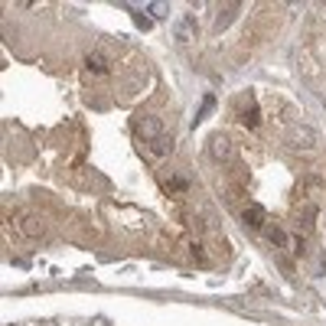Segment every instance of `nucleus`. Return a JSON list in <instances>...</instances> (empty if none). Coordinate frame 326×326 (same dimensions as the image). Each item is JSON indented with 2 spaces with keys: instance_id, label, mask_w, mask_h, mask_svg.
<instances>
[{
  "instance_id": "3",
  "label": "nucleus",
  "mask_w": 326,
  "mask_h": 326,
  "mask_svg": "<svg viewBox=\"0 0 326 326\" xmlns=\"http://www.w3.org/2000/svg\"><path fill=\"white\" fill-rule=\"evenodd\" d=\"M192 33H196V17H186V20H179V23H176V39H179V43L196 39Z\"/></svg>"
},
{
  "instance_id": "1",
  "label": "nucleus",
  "mask_w": 326,
  "mask_h": 326,
  "mask_svg": "<svg viewBox=\"0 0 326 326\" xmlns=\"http://www.w3.org/2000/svg\"><path fill=\"white\" fill-rule=\"evenodd\" d=\"M134 127H137V134H144V137H160V121H157L154 114H141L134 121Z\"/></svg>"
},
{
  "instance_id": "8",
  "label": "nucleus",
  "mask_w": 326,
  "mask_h": 326,
  "mask_svg": "<svg viewBox=\"0 0 326 326\" xmlns=\"http://www.w3.org/2000/svg\"><path fill=\"white\" fill-rule=\"evenodd\" d=\"M258 121H261V117H258V108H254V101L248 98V111L241 114V124H248V127H258Z\"/></svg>"
},
{
  "instance_id": "11",
  "label": "nucleus",
  "mask_w": 326,
  "mask_h": 326,
  "mask_svg": "<svg viewBox=\"0 0 326 326\" xmlns=\"http://www.w3.org/2000/svg\"><path fill=\"white\" fill-rule=\"evenodd\" d=\"M268 238H271L274 245H284V241H287V235H284L281 228H271V232H268Z\"/></svg>"
},
{
  "instance_id": "5",
  "label": "nucleus",
  "mask_w": 326,
  "mask_h": 326,
  "mask_svg": "<svg viewBox=\"0 0 326 326\" xmlns=\"http://www.w3.org/2000/svg\"><path fill=\"white\" fill-rule=\"evenodd\" d=\"M20 232H23V235H43L46 232V222L36 219V216H26L23 225H20Z\"/></svg>"
},
{
  "instance_id": "12",
  "label": "nucleus",
  "mask_w": 326,
  "mask_h": 326,
  "mask_svg": "<svg viewBox=\"0 0 326 326\" xmlns=\"http://www.w3.org/2000/svg\"><path fill=\"white\" fill-rule=\"evenodd\" d=\"M134 20H137V26H144V30H150V17H144V13H137Z\"/></svg>"
},
{
  "instance_id": "4",
  "label": "nucleus",
  "mask_w": 326,
  "mask_h": 326,
  "mask_svg": "<svg viewBox=\"0 0 326 326\" xmlns=\"http://www.w3.org/2000/svg\"><path fill=\"white\" fill-rule=\"evenodd\" d=\"M212 157H216V160H225V157H232V141H228V137H212Z\"/></svg>"
},
{
  "instance_id": "6",
  "label": "nucleus",
  "mask_w": 326,
  "mask_h": 326,
  "mask_svg": "<svg viewBox=\"0 0 326 326\" xmlns=\"http://www.w3.org/2000/svg\"><path fill=\"white\" fill-rule=\"evenodd\" d=\"M245 225L261 228V225H265V209H261V206H248V209H245Z\"/></svg>"
},
{
  "instance_id": "10",
  "label": "nucleus",
  "mask_w": 326,
  "mask_h": 326,
  "mask_svg": "<svg viewBox=\"0 0 326 326\" xmlns=\"http://www.w3.org/2000/svg\"><path fill=\"white\" fill-rule=\"evenodd\" d=\"M216 108V98L212 95H206V101H203V108H199V114H196V121H203V117H209V111Z\"/></svg>"
},
{
  "instance_id": "2",
  "label": "nucleus",
  "mask_w": 326,
  "mask_h": 326,
  "mask_svg": "<svg viewBox=\"0 0 326 326\" xmlns=\"http://www.w3.org/2000/svg\"><path fill=\"white\" fill-rule=\"evenodd\" d=\"M290 144H294V147L310 150V147L316 144V131H310V127H297L294 134H290Z\"/></svg>"
},
{
  "instance_id": "7",
  "label": "nucleus",
  "mask_w": 326,
  "mask_h": 326,
  "mask_svg": "<svg viewBox=\"0 0 326 326\" xmlns=\"http://www.w3.org/2000/svg\"><path fill=\"white\" fill-rule=\"evenodd\" d=\"M85 66L92 69V72H108V59H105L101 52H92V55L85 59Z\"/></svg>"
},
{
  "instance_id": "9",
  "label": "nucleus",
  "mask_w": 326,
  "mask_h": 326,
  "mask_svg": "<svg viewBox=\"0 0 326 326\" xmlns=\"http://www.w3.org/2000/svg\"><path fill=\"white\" fill-rule=\"evenodd\" d=\"M170 150H173V141H170V137H154V154H170Z\"/></svg>"
}]
</instances>
